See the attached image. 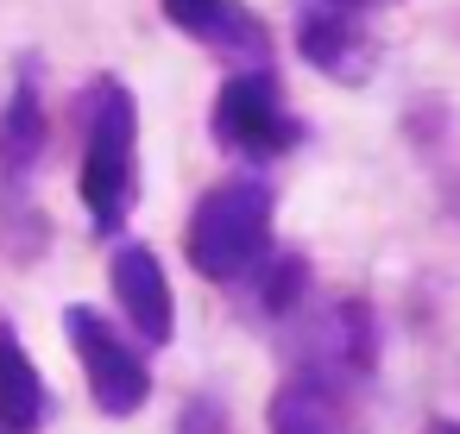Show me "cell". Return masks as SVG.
Listing matches in <instances>:
<instances>
[{
  "mask_svg": "<svg viewBox=\"0 0 460 434\" xmlns=\"http://www.w3.org/2000/svg\"><path fill=\"white\" fill-rule=\"evenodd\" d=\"M271 434H359V428H353L347 390H328L290 371V384H278L271 396Z\"/></svg>",
  "mask_w": 460,
  "mask_h": 434,
  "instance_id": "obj_11",
  "label": "cell"
},
{
  "mask_svg": "<svg viewBox=\"0 0 460 434\" xmlns=\"http://www.w3.org/2000/svg\"><path fill=\"white\" fill-rule=\"evenodd\" d=\"M328 7H347V13H378V7H397V0H328Z\"/></svg>",
  "mask_w": 460,
  "mask_h": 434,
  "instance_id": "obj_14",
  "label": "cell"
},
{
  "mask_svg": "<svg viewBox=\"0 0 460 434\" xmlns=\"http://www.w3.org/2000/svg\"><path fill=\"white\" fill-rule=\"evenodd\" d=\"M51 145V108H45V64L39 57H20L13 64V89H7V108H0V177L7 183H26L39 170Z\"/></svg>",
  "mask_w": 460,
  "mask_h": 434,
  "instance_id": "obj_9",
  "label": "cell"
},
{
  "mask_svg": "<svg viewBox=\"0 0 460 434\" xmlns=\"http://www.w3.org/2000/svg\"><path fill=\"white\" fill-rule=\"evenodd\" d=\"M83 120V208L95 233H120L139 202V95L120 76H95L76 95Z\"/></svg>",
  "mask_w": 460,
  "mask_h": 434,
  "instance_id": "obj_1",
  "label": "cell"
},
{
  "mask_svg": "<svg viewBox=\"0 0 460 434\" xmlns=\"http://www.w3.org/2000/svg\"><path fill=\"white\" fill-rule=\"evenodd\" d=\"M177 434H234V428H227L221 396H190V403H183V415H177Z\"/></svg>",
  "mask_w": 460,
  "mask_h": 434,
  "instance_id": "obj_13",
  "label": "cell"
},
{
  "mask_svg": "<svg viewBox=\"0 0 460 434\" xmlns=\"http://www.w3.org/2000/svg\"><path fill=\"white\" fill-rule=\"evenodd\" d=\"M64 340L76 346V365H83V378H89V396H95V409H102L108 421H127V415H139V409L152 403V371H146V359L120 340V327H114L108 315H95L89 302H70V308H64Z\"/></svg>",
  "mask_w": 460,
  "mask_h": 434,
  "instance_id": "obj_4",
  "label": "cell"
},
{
  "mask_svg": "<svg viewBox=\"0 0 460 434\" xmlns=\"http://www.w3.org/2000/svg\"><path fill=\"white\" fill-rule=\"evenodd\" d=\"M378 365V327H372V302L359 296H334L328 308H315V321L296 340V378H315L328 390H359Z\"/></svg>",
  "mask_w": 460,
  "mask_h": 434,
  "instance_id": "obj_5",
  "label": "cell"
},
{
  "mask_svg": "<svg viewBox=\"0 0 460 434\" xmlns=\"http://www.w3.org/2000/svg\"><path fill=\"white\" fill-rule=\"evenodd\" d=\"M158 7H164V20H171L183 39L208 45V51L227 57L234 70L271 64V32H265V20L246 7V0H158Z\"/></svg>",
  "mask_w": 460,
  "mask_h": 434,
  "instance_id": "obj_8",
  "label": "cell"
},
{
  "mask_svg": "<svg viewBox=\"0 0 460 434\" xmlns=\"http://www.w3.org/2000/svg\"><path fill=\"white\" fill-rule=\"evenodd\" d=\"M429 434H460V421H454V415H435V421H429Z\"/></svg>",
  "mask_w": 460,
  "mask_h": 434,
  "instance_id": "obj_15",
  "label": "cell"
},
{
  "mask_svg": "<svg viewBox=\"0 0 460 434\" xmlns=\"http://www.w3.org/2000/svg\"><path fill=\"white\" fill-rule=\"evenodd\" d=\"M0 434H7V428H0Z\"/></svg>",
  "mask_w": 460,
  "mask_h": 434,
  "instance_id": "obj_16",
  "label": "cell"
},
{
  "mask_svg": "<svg viewBox=\"0 0 460 434\" xmlns=\"http://www.w3.org/2000/svg\"><path fill=\"white\" fill-rule=\"evenodd\" d=\"M51 384L39 378V359L26 352V340L0 321V428L7 434H39L51 421Z\"/></svg>",
  "mask_w": 460,
  "mask_h": 434,
  "instance_id": "obj_10",
  "label": "cell"
},
{
  "mask_svg": "<svg viewBox=\"0 0 460 434\" xmlns=\"http://www.w3.org/2000/svg\"><path fill=\"white\" fill-rule=\"evenodd\" d=\"M271 214H278V195L265 177H221L190 208V227H183L190 265L208 283H246L271 252Z\"/></svg>",
  "mask_w": 460,
  "mask_h": 434,
  "instance_id": "obj_2",
  "label": "cell"
},
{
  "mask_svg": "<svg viewBox=\"0 0 460 434\" xmlns=\"http://www.w3.org/2000/svg\"><path fill=\"white\" fill-rule=\"evenodd\" d=\"M208 126L215 139L240 158V164H278L303 145V114L284 101V82L271 64H252V70H234L221 89H215V108H208Z\"/></svg>",
  "mask_w": 460,
  "mask_h": 434,
  "instance_id": "obj_3",
  "label": "cell"
},
{
  "mask_svg": "<svg viewBox=\"0 0 460 434\" xmlns=\"http://www.w3.org/2000/svg\"><path fill=\"white\" fill-rule=\"evenodd\" d=\"M259 290H252V315H265V321H290L296 308H303V296H309V258L303 252H265L259 258Z\"/></svg>",
  "mask_w": 460,
  "mask_h": 434,
  "instance_id": "obj_12",
  "label": "cell"
},
{
  "mask_svg": "<svg viewBox=\"0 0 460 434\" xmlns=\"http://www.w3.org/2000/svg\"><path fill=\"white\" fill-rule=\"evenodd\" d=\"M296 51H303L309 70H322L341 89L366 82L372 64H378V45L366 32V13L328 7V0H296Z\"/></svg>",
  "mask_w": 460,
  "mask_h": 434,
  "instance_id": "obj_6",
  "label": "cell"
},
{
  "mask_svg": "<svg viewBox=\"0 0 460 434\" xmlns=\"http://www.w3.org/2000/svg\"><path fill=\"white\" fill-rule=\"evenodd\" d=\"M108 283H114V302H120L127 327L146 346H171L177 340V296H171V277H164V265H158L152 246H139V239L114 246Z\"/></svg>",
  "mask_w": 460,
  "mask_h": 434,
  "instance_id": "obj_7",
  "label": "cell"
}]
</instances>
